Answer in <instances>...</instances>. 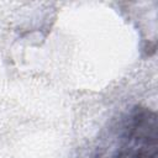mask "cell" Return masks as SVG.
<instances>
[{"label": "cell", "instance_id": "6da1fadb", "mask_svg": "<svg viewBox=\"0 0 158 158\" xmlns=\"http://www.w3.org/2000/svg\"><path fill=\"white\" fill-rule=\"evenodd\" d=\"M123 128V142L114 158H157L156 112L146 107H135Z\"/></svg>", "mask_w": 158, "mask_h": 158}]
</instances>
